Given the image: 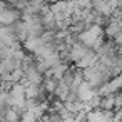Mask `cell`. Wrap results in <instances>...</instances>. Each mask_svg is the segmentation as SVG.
<instances>
[{
    "label": "cell",
    "mask_w": 122,
    "mask_h": 122,
    "mask_svg": "<svg viewBox=\"0 0 122 122\" xmlns=\"http://www.w3.org/2000/svg\"><path fill=\"white\" fill-rule=\"evenodd\" d=\"M120 54H122V52H120Z\"/></svg>",
    "instance_id": "cell-13"
},
{
    "label": "cell",
    "mask_w": 122,
    "mask_h": 122,
    "mask_svg": "<svg viewBox=\"0 0 122 122\" xmlns=\"http://www.w3.org/2000/svg\"><path fill=\"white\" fill-rule=\"evenodd\" d=\"M20 12L12 9V7H7L2 14H0V25H12L15 24L17 20H20Z\"/></svg>",
    "instance_id": "cell-4"
},
{
    "label": "cell",
    "mask_w": 122,
    "mask_h": 122,
    "mask_svg": "<svg viewBox=\"0 0 122 122\" xmlns=\"http://www.w3.org/2000/svg\"><path fill=\"white\" fill-rule=\"evenodd\" d=\"M69 92H70V87H69V85H65L62 80H59V84H57V87H55V90H54V97H55L57 100L64 102V100L67 99Z\"/></svg>",
    "instance_id": "cell-8"
},
{
    "label": "cell",
    "mask_w": 122,
    "mask_h": 122,
    "mask_svg": "<svg viewBox=\"0 0 122 122\" xmlns=\"http://www.w3.org/2000/svg\"><path fill=\"white\" fill-rule=\"evenodd\" d=\"M0 42H4V44L9 45V47H12V45L17 42L9 25H0Z\"/></svg>",
    "instance_id": "cell-6"
},
{
    "label": "cell",
    "mask_w": 122,
    "mask_h": 122,
    "mask_svg": "<svg viewBox=\"0 0 122 122\" xmlns=\"http://www.w3.org/2000/svg\"><path fill=\"white\" fill-rule=\"evenodd\" d=\"M2 2H4V4H7L9 7H14V5L17 4V0H2Z\"/></svg>",
    "instance_id": "cell-10"
},
{
    "label": "cell",
    "mask_w": 122,
    "mask_h": 122,
    "mask_svg": "<svg viewBox=\"0 0 122 122\" xmlns=\"http://www.w3.org/2000/svg\"><path fill=\"white\" fill-rule=\"evenodd\" d=\"M102 30H104V39L105 40H112L115 35L120 34V22H117L114 19H109V22L102 27Z\"/></svg>",
    "instance_id": "cell-5"
},
{
    "label": "cell",
    "mask_w": 122,
    "mask_h": 122,
    "mask_svg": "<svg viewBox=\"0 0 122 122\" xmlns=\"http://www.w3.org/2000/svg\"><path fill=\"white\" fill-rule=\"evenodd\" d=\"M75 92H77V99H79V102H82V104H89V102L94 99V95L97 94V90H94L87 82H82Z\"/></svg>",
    "instance_id": "cell-3"
},
{
    "label": "cell",
    "mask_w": 122,
    "mask_h": 122,
    "mask_svg": "<svg viewBox=\"0 0 122 122\" xmlns=\"http://www.w3.org/2000/svg\"><path fill=\"white\" fill-rule=\"evenodd\" d=\"M120 34H122V24H120Z\"/></svg>",
    "instance_id": "cell-12"
},
{
    "label": "cell",
    "mask_w": 122,
    "mask_h": 122,
    "mask_svg": "<svg viewBox=\"0 0 122 122\" xmlns=\"http://www.w3.org/2000/svg\"><path fill=\"white\" fill-rule=\"evenodd\" d=\"M82 77H84V82H87L94 90H100L109 82V79L104 75V72L99 69L97 64H94L92 67L82 69Z\"/></svg>",
    "instance_id": "cell-1"
},
{
    "label": "cell",
    "mask_w": 122,
    "mask_h": 122,
    "mask_svg": "<svg viewBox=\"0 0 122 122\" xmlns=\"http://www.w3.org/2000/svg\"><path fill=\"white\" fill-rule=\"evenodd\" d=\"M99 110L102 112H112L115 109V104H114V94L110 95H100V100H99Z\"/></svg>",
    "instance_id": "cell-7"
},
{
    "label": "cell",
    "mask_w": 122,
    "mask_h": 122,
    "mask_svg": "<svg viewBox=\"0 0 122 122\" xmlns=\"http://www.w3.org/2000/svg\"><path fill=\"white\" fill-rule=\"evenodd\" d=\"M9 97H10V107H22L25 104V89L24 85L19 84H12L9 89Z\"/></svg>",
    "instance_id": "cell-2"
},
{
    "label": "cell",
    "mask_w": 122,
    "mask_h": 122,
    "mask_svg": "<svg viewBox=\"0 0 122 122\" xmlns=\"http://www.w3.org/2000/svg\"><path fill=\"white\" fill-rule=\"evenodd\" d=\"M7 7H9V5H7V4H4L2 0H0V14H2V12H4V10H5Z\"/></svg>",
    "instance_id": "cell-11"
},
{
    "label": "cell",
    "mask_w": 122,
    "mask_h": 122,
    "mask_svg": "<svg viewBox=\"0 0 122 122\" xmlns=\"http://www.w3.org/2000/svg\"><path fill=\"white\" fill-rule=\"evenodd\" d=\"M7 57H10V47L5 45L4 42H0V60H4Z\"/></svg>",
    "instance_id": "cell-9"
}]
</instances>
